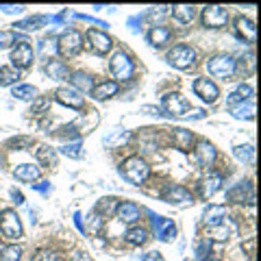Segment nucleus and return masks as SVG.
<instances>
[{"label":"nucleus","instance_id":"obj_1","mask_svg":"<svg viewBox=\"0 0 261 261\" xmlns=\"http://www.w3.org/2000/svg\"><path fill=\"white\" fill-rule=\"evenodd\" d=\"M120 172L124 174V178H128L133 185H142L148 181L150 176V166L146 163L142 157H128L124 163L120 166Z\"/></svg>","mask_w":261,"mask_h":261},{"label":"nucleus","instance_id":"obj_2","mask_svg":"<svg viewBox=\"0 0 261 261\" xmlns=\"http://www.w3.org/2000/svg\"><path fill=\"white\" fill-rule=\"evenodd\" d=\"M207 70L211 76H218V79H231L238 70V63L231 55H216L207 61Z\"/></svg>","mask_w":261,"mask_h":261},{"label":"nucleus","instance_id":"obj_3","mask_svg":"<svg viewBox=\"0 0 261 261\" xmlns=\"http://www.w3.org/2000/svg\"><path fill=\"white\" fill-rule=\"evenodd\" d=\"M57 50H59V55L65 57V59L76 57L81 50H83V35H81L79 31L63 33V35L59 37V42H57Z\"/></svg>","mask_w":261,"mask_h":261},{"label":"nucleus","instance_id":"obj_4","mask_svg":"<svg viewBox=\"0 0 261 261\" xmlns=\"http://www.w3.org/2000/svg\"><path fill=\"white\" fill-rule=\"evenodd\" d=\"M0 233H3L5 240H20L24 235L22 222L13 209H5L3 214H0Z\"/></svg>","mask_w":261,"mask_h":261},{"label":"nucleus","instance_id":"obj_5","mask_svg":"<svg viewBox=\"0 0 261 261\" xmlns=\"http://www.w3.org/2000/svg\"><path fill=\"white\" fill-rule=\"evenodd\" d=\"M168 61H170V65H174V68H178V70H187L196 61V50L192 46L178 44L168 53Z\"/></svg>","mask_w":261,"mask_h":261},{"label":"nucleus","instance_id":"obj_6","mask_svg":"<svg viewBox=\"0 0 261 261\" xmlns=\"http://www.w3.org/2000/svg\"><path fill=\"white\" fill-rule=\"evenodd\" d=\"M109 70H111V74L116 79L128 81L130 76H133L135 65H133V61H130V57L126 53H116L111 57V61H109Z\"/></svg>","mask_w":261,"mask_h":261},{"label":"nucleus","instance_id":"obj_7","mask_svg":"<svg viewBox=\"0 0 261 261\" xmlns=\"http://www.w3.org/2000/svg\"><path fill=\"white\" fill-rule=\"evenodd\" d=\"M150 222H152V231H154V235H157V240L166 242V244L176 240V226H174V222L170 218H163V216H154L152 214L150 216Z\"/></svg>","mask_w":261,"mask_h":261},{"label":"nucleus","instance_id":"obj_8","mask_svg":"<svg viewBox=\"0 0 261 261\" xmlns=\"http://www.w3.org/2000/svg\"><path fill=\"white\" fill-rule=\"evenodd\" d=\"M161 107L166 109V113H170V116L183 118V116H187V111H190V102H187L181 94H168V96H163Z\"/></svg>","mask_w":261,"mask_h":261},{"label":"nucleus","instance_id":"obj_9","mask_svg":"<svg viewBox=\"0 0 261 261\" xmlns=\"http://www.w3.org/2000/svg\"><path fill=\"white\" fill-rule=\"evenodd\" d=\"M11 63L15 70H24L33 63V46L29 42H18L13 44L11 50Z\"/></svg>","mask_w":261,"mask_h":261},{"label":"nucleus","instance_id":"obj_10","mask_svg":"<svg viewBox=\"0 0 261 261\" xmlns=\"http://www.w3.org/2000/svg\"><path fill=\"white\" fill-rule=\"evenodd\" d=\"M228 22V11L224 7H218V5H211L202 9V24L209 29H220Z\"/></svg>","mask_w":261,"mask_h":261},{"label":"nucleus","instance_id":"obj_11","mask_svg":"<svg viewBox=\"0 0 261 261\" xmlns=\"http://www.w3.org/2000/svg\"><path fill=\"white\" fill-rule=\"evenodd\" d=\"M87 42H89L87 46L92 48L96 55H107L111 50V46H113L111 37L105 35V31H98V29H89L87 31Z\"/></svg>","mask_w":261,"mask_h":261},{"label":"nucleus","instance_id":"obj_12","mask_svg":"<svg viewBox=\"0 0 261 261\" xmlns=\"http://www.w3.org/2000/svg\"><path fill=\"white\" fill-rule=\"evenodd\" d=\"M216 146L207 142V140H200L198 144H196V148H194V159L196 163H198L200 168H209V166H214V161H216Z\"/></svg>","mask_w":261,"mask_h":261},{"label":"nucleus","instance_id":"obj_13","mask_svg":"<svg viewBox=\"0 0 261 261\" xmlns=\"http://www.w3.org/2000/svg\"><path fill=\"white\" fill-rule=\"evenodd\" d=\"M228 200L255 205V187H252L250 181H240L235 187H231V190H228Z\"/></svg>","mask_w":261,"mask_h":261},{"label":"nucleus","instance_id":"obj_14","mask_svg":"<svg viewBox=\"0 0 261 261\" xmlns=\"http://www.w3.org/2000/svg\"><path fill=\"white\" fill-rule=\"evenodd\" d=\"M55 98L61 105H65V107H70V109H83L85 107V98L81 96L76 89H70V87H59L57 89V94H55Z\"/></svg>","mask_w":261,"mask_h":261},{"label":"nucleus","instance_id":"obj_15","mask_svg":"<svg viewBox=\"0 0 261 261\" xmlns=\"http://www.w3.org/2000/svg\"><path fill=\"white\" fill-rule=\"evenodd\" d=\"M194 92H196V96H200L205 102H216L218 96H220L218 85L214 83V81H209V79H196Z\"/></svg>","mask_w":261,"mask_h":261},{"label":"nucleus","instance_id":"obj_16","mask_svg":"<svg viewBox=\"0 0 261 261\" xmlns=\"http://www.w3.org/2000/svg\"><path fill=\"white\" fill-rule=\"evenodd\" d=\"M220 187H222V174L220 172H209L205 178H200L198 194H200V198H211Z\"/></svg>","mask_w":261,"mask_h":261},{"label":"nucleus","instance_id":"obj_17","mask_svg":"<svg viewBox=\"0 0 261 261\" xmlns=\"http://www.w3.org/2000/svg\"><path fill=\"white\" fill-rule=\"evenodd\" d=\"M116 216L120 222H126V224H133L135 220H140V207L135 202H120L118 209H116Z\"/></svg>","mask_w":261,"mask_h":261},{"label":"nucleus","instance_id":"obj_18","mask_svg":"<svg viewBox=\"0 0 261 261\" xmlns=\"http://www.w3.org/2000/svg\"><path fill=\"white\" fill-rule=\"evenodd\" d=\"M163 200L168 202H187L192 200V192L185 190L181 185H168L166 190H163Z\"/></svg>","mask_w":261,"mask_h":261},{"label":"nucleus","instance_id":"obj_19","mask_svg":"<svg viewBox=\"0 0 261 261\" xmlns=\"http://www.w3.org/2000/svg\"><path fill=\"white\" fill-rule=\"evenodd\" d=\"M202 222H205L207 228H214L218 224H224L226 222V209L220 207V205H214L205 211V218H202Z\"/></svg>","mask_w":261,"mask_h":261},{"label":"nucleus","instance_id":"obj_20","mask_svg":"<svg viewBox=\"0 0 261 261\" xmlns=\"http://www.w3.org/2000/svg\"><path fill=\"white\" fill-rule=\"evenodd\" d=\"M231 113H233V118H238V120H252L255 118V98L231 105Z\"/></svg>","mask_w":261,"mask_h":261},{"label":"nucleus","instance_id":"obj_21","mask_svg":"<svg viewBox=\"0 0 261 261\" xmlns=\"http://www.w3.org/2000/svg\"><path fill=\"white\" fill-rule=\"evenodd\" d=\"M13 176L20 178V181H24V183H33V181L39 178V168L33 166V163H22V166H18L13 170Z\"/></svg>","mask_w":261,"mask_h":261},{"label":"nucleus","instance_id":"obj_22","mask_svg":"<svg viewBox=\"0 0 261 261\" xmlns=\"http://www.w3.org/2000/svg\"><path fill=\"white\" fill-rule=\"evenodd\" d=\"M92 94H94L96 100H107V98L118 94V83L116 81H105V83H100V85H94Z\"/></svg>","mask_w":261,"mask_h":261},{"label":"nucleus","instance_id":"obj_23","mask_svg":"<svg viewBox=\"0 0 261 261\" xmlns=\"http://www.w3.org/2000/svg\"><path fill=\"white\" fill-rule=\"evenodd\" d=\"M46 74L50 76V79H55V81H63V79L70 76V72H68V68H65L63 61L50 59V61L46 63Z\"/></svg>","mask_w":261,"mask_h":261},{"label":"nucleus","instance_id":"obj_24","mask_svg":"<svg viewBox=\"0 0 261 261\" xmlns=\"http://www.w3.org/2000/svg\"><path fill=\"white\" fill-rule=\"evenodd\" d=\"M72 85L76 87V92L81 94H89L94 89V79L89 76V74H85V72H74V74H72Z\"/></svg>","mask_w":261,"mask_h":261},{"label":"nucleus","instance_id":"obj_25","mask_svg":"<svg viewBox=\"0 0 261 261\" xmlns=\"http://www.w3.org/2000/svg\"><path fill=\"white\" fill-rule=\"evenodd\" d=\"M235 29H238L240 35L246 39V42H255V37H257V29H255V24H252L248 18H238V22H235Z\"/></svg>","mask_w":261,"mask_h":261},{"label":"nucleus","instance_id":"obj_26","mask_svg":"<svg viewBox=\"0 0 261 261\" xmlns=\"http://www.w3.org/2000/svg\"><path fill=\"white\" fill-rule=\"evenodd\" d=\"M124 240L130 246H142V244H146V240H148V233H146V228H142V226H130L124 233Z\"/></svg>","mask_w":261,"mask_h":261},{"label":"nucleus","instance_id":"obj_27","mask_svg":"<svg viewBox=\"0 0 261 261\" xmlns=\"http://www.w3.org/2000/svg\"><path fill=\"white\" fill-rule=\"evenodd\" d=\"M37 161L42 163V166H46V168H55L57 161H59V157H57V150L50 148V146H39L37 148Z\"/></svg>","mask_w":261,"mask_h":261},{"label":"nucleus","instance_id":"obj_28","mask_svg":"<svg viewBox=\"0 0 261 261\" xmlns=\"http://www.w3.org/2000/svg\"><path fill=\"white\" fill-rule=\"evenodd\" d=\"M170 9H172L174 20L181 22V24H190L194 20V15H196L192 5H176V7H170Z\"/></svg>","mask_w":261,"mask_h":261},{"label":"nucleus","instance_id":"obj_29","mask_svg":"<svg viewBox=\"0 0 261 261\" xmlns=\"http://www.w3.org/2000/svg\"><path fill=\"white\" fill-rule=\"evenodd\" d=\"M252 96H255V89L250 85H240L231 96H228V107H231V105H238V102H244V100H252Z\"/></svg>","mask_w":261,"mask_h":261},{"label":"nucleus","instance_id":"obj_30","mask_svg":"<svg viewBox=\"0 0 261 261\" xmlns=\"http://www.w3.org/2000/svg\"><path fill=\"white\" fill-rule=\"evenodd\" d=\"M170 35H172L170 29H166V27H152L150 33H148V42L152 46H163V44H168Z\"/></svg>","mask_w":261,"mask_h":261},{"label":"nucleus","instance_id":"obj_31","mask_svg":"<svg viewBox=\"0 0 261 261\" xmlns=\"http://www.w3.org/2000/svg\"><path fill=\"white\" fill-rule=\"evenodd\" d=\"M174 142H176L178 148L187 152V150L192 148V142H194L192 130H187V128H174Z\"/></svg>","mask_w":261,"mask_h":261},{"label":"nucleus","instance_id":"obj_32","mask_svg":"<svg viewBox=\"0 0 261 261\" xmlns=\"http://www.w3.org/2000/svg\"><path fill=\"white\" fill-rule=\"evenodd\" d=\"M20 79V70L15 68H0V87H9V85H15Z\"/></svg>","mask_w":261,"mask_h":261},{"label":"nucleus","instance_id":"obj_33","mask_svg":"<svg viewBox=\"0 0 261 261\" xmlns=\"http://www.w3.org/2000/svg\"><path fill=\"white\" fill-rule=\"evenodd\" d=\"M120 202L116 198H102V200H98V205H96V211L100 216H111V214H116V209H118Z\"/></svg>","mask_w":261,"mask_h":261},{"label":"nucleus","instance_id":"obj_34","mask_svg":"<svg viewBox=\"0 0 261 261\" xmlns=\"http://www.w3.org/2000/svg\"><path fill=\"white\" fill-rule=\"evenodd\" d=\"M13 98H18V100H33V98H37V89L33 85H18L13 87Z\"/></svg>","mask_w":261,"mask_h":261},{"label":"nucleus","instance_id":"obj_35","mask_svg":"<svg viewBox=\"0 0 261 261\" xmlns=\"http://www.w3.org/2000/svg\"><path fill=\"white\" fill-rule=\"evenodd\" d=\"M22 259V248L15 246V244H9L0 250V261H20Z\"/></svg>","mask_w":261,"mask_h":261},{"label":"nucleus","instance_id":"obj_36","mask_svg":"<svg viewBox=\"0 0 261 261\" xmlns=\"http://www.w3.org/2000/svg\"><path fill=\"white\" fill-rule=\"evenodd\" d=\"M233 154L240 161H244V163H252V161H255V148H252V146H235Z\"/></svg>","mask_w":261,"mask_h":261},{"label":"nucleus","instance_id":"obj_37","mask_svg":"<svg viewBox=\"0 0 261 261\" xmlns=\"http://www.w3.org/2000/svg\"><path fill=\"white\" fill-rule=\"evenodd\" d=\"M228 233H231V228L224 224H218L214 228H207V235H209V240H218V242H224L228 238Z\"/></svg>","mask_w":261,"mask_h":261},{"label":"nucleus","instance_id":"obj_38","mask_svg":"<svg viewBox=\"0 0 261 261\" xmlns=\"http://www.w3.org/2000/svg\"><path fill=\"white\" fill-rule=\"evenodd\" d=\"M61 154H65V157H70V159H79V157H83V146H81V142L65 144L61 148Z\"/></svg>","mask_w":261,"mask_h":261},{"label":"nucleus","instance_id":"obj_39","mask_svg":"<svg viewBox=\"0 0 261 261\" xmlns=\"http://www.w3.org/2000/svg\"><path fill=\"white\" fill-rule=\"evenodd\" d=\"M42 22H50V18H31V20H24V22H18L15 29H22V31H33V29H39Z\"/></svg>","mask_w":261,"mask_h":261},{"label":"nucleus","instance_id":"obj_40","mask_svg":"<svg viewBox=\"0 0 261 261\" xmlns=\"http://www.w3.org/2000/svg\"><path fill=\"white\" fill-rule=\"evenodd\" d=\"M128 140V133L126 130H116L113 135L105 137V146H116V144H124Z\"/></svg>","mask_w":261,"mask_h":261},{"label":"nucleus","instance_id":"obj_41","mask_svg":"<svg viewBox=\"0 0 261 261\" xmlns=\"http://www.w3.org/2000/svg\"><path fill=\"white\" fill-rule=\"evenodd\" d=\"M15 44V33L13 31H0V50H7L9 46Z\"/></svg>","mask_w":261,"mask_h":261},{"label":"nucleus","instance_id":"obj_42","mask_svg":"<svg viewBox=\"0 0 261 261\" xmlns=\"http://www.w3.org/2000/svg\"><path fill=\"white\" fill-rule=\"evenodd\" d=\"M209 252H211V244H209V240H207V242H200V244H198V248H196V257H198V261H205Z\"/></svg>","mask_w":261,"mask_h":261},{"label":"nucleus","instance_id":"obj_43","mask_svg":"<svg viewBox=\"0 0 261 261\" xmlns=\"http://www.w3.org/2000/svg\"><path fill=\"white\" fill-rule=\"evenodd\" d=\"M33 261H59V257H57V252L53 250H39L35 257H33Z\"/></svg>","mask_w":261,"mask_h":261},{"label":"nucleus","instance_id":"obj_44","mask_svg":"<svg viewBox=\"0 0 261 261\" xmlns=\"http://www.w3.org/2000/svg\"><path fill=\"white\" fill-rule=\"evenodd\" d=\"M48 105H50V100H48V98H37V102L33 105L31 113H33V116H39L42 111H46V109H48Z\"/></svg>","mask_w":261,"mask_h":261},{"label":"nucleus","instance_id":"obj_45","mask_svg":"<svg viewBox=\"0 0 261 261\" xmlns=\"http://www.w3.org/2000/svg\"><path fill=\"white\" fill-rule=\"evenodd\" d=\"M142 261H166L157 250H150V252H144L142 255Z\"/></svg>","mask_w":261,"mask_h":261},{"label":"nucleus","instance_id":"obj_46","mask_svg":"<svg viewBox=\"0 0 261 261\" xmlns=\"http://www.w3.org/2000/svg\"><path fill=\"white\" fill-rule=\"evenodd\" d=\"M24 7H18V5H0V11L5 13H20Z\"/></svg>","mask_w":261,"mask_h":261},{"label":"nucleus","instance_id":"obj_47","mask_svg":"<svg viewBox=\"0 0 261 261\" xmlns=\"http://www.w3.org/2000/svg\"><path fill=\"white\" fill-rule=\"evenodd\" d=\"M76 18H81V20H85V22H89V24H94V27H105L107 29V22H100V20H94V18H89V15H76Z\"/></svg>","mask_w":261,"mask_h":261},{"label":"nucleus","instance_id":"obj_48","mask_svg":"<svg viewBox=\"0 0 261 261\" xmlns=\"http://www.w3.org/2000/svg\"><path fill=\"white\" fill-rule=\"evenodd\" d=\"M33 190H37V192L46 194L48 190H50V183H48V181H42V183H33Z\"/></svg>","mask_w":261,"mask_h":261},{"label":"nucleus","instance_id":"obj_49","mask_svg":"<svg viewBox=\"0 0 261 261\" xmlns=\"http://www.w3.org/2000/svg\"><path fill=\"white\" fill-rule=\"evenodd\" d=\"M11 198H13V202H18V205H22V202H24V194H22V192H18V190H11Z\"/></svg>","mask_w":261,"mask_h":261},{"label":"nucleus","instance_id":"obj_50","mask_svg":"<svg viewBox=\"0 0 261 261\" xmlns=\"http://www.w3.org/2000/svg\"><path fill=\"white\" fill-rule=\"evenodd\" d=\"M74 224L81 228V231H83V222H81V216L79 214H74Z\"/></svg>","mask_w":261,"mask_h":261},{"label":"nucleus","instance_id":"obj_51","mask_svg":"<svg viewBox=\"0 0 261 261\" xmlns=\"http://www.w3.org/2000/svg\"><path fill=\"white\" fill-rule=\"evenodd\" d=\"M207 261H218V259H207Z\"/></svg>","mask_w":261,"mask_h":261}]
</instances>
